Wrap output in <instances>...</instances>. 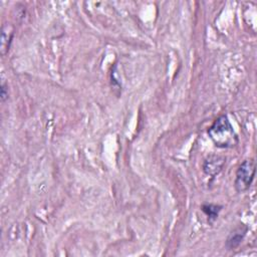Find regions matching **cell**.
Returning a JSON list of instances; mask_svg holds the SVG:
<instances>
[{
	"label": "cell",
	"instance_id": "cell-1",
	"mask_svg": "<svg viewBox=\"0 0 257 257\" xmlns=\"http://www.w3.org/2000/svg\"><path fill=\"white\" fill-rule=\"evenodd\" d=\"M208 135L218 148L228 149L238 144V137L227 115H220L209 127Z\"/></svg>",
	"mask_w": 257,
	"mask_h": 257
},
{
	"label": "cell",
	"instance_id": "cell-2",
	"mask_svg": "<svg viewBox=\"0 0 257 257\" xmlns=\"http://www.w3.org/2000/svg\"><path fill=\"white\" fill-rule=\"evenodd\" d=\"M255 175V163L253 160H245L238 168L236 172V178L234 182L235 189L238 193L246 192L254 179Z\"/></svg>",
	"mask_w": 257,
	"mask_h": 257
},
{
	"label": "cell",
	"instance_id": "cell-3",
	"mask_svg": "<svg viewBox=\"0 0 257 257\" xmlns=\"http://www.w3.org/2000/svg\"><path fill=\"white\" fill-rule=\"evenodd\" d=\"M224 164L225 159L223 157L217 155H210L209 157H207L203 164V170L206 175L215 177L222 171Z\"/></svg>",
	"mask_w": 257,
	"mask_h": 257
},
{
	"label": "cell",
	"instance_id": "cell-4",
	"mask_svg": "<svg viewBox=\"0 0 257 257\" xmlns=\"http://www.w3.org/2000/svg\"><path fill=\"white\" fill-rule=\"evenodd\" d=\"M247 230H248V228L244 225H240L235 230H233L227 238L226 247L229 250H232V249H235L236 247H238L240 245V243L242 242Z\"/></svg>",
	"mask_w": 257,
	"mask_h": 257
},
{
	"label": "cell",
	"instance_id": "cell-5",
	"mask_svg": "<svg viewBox=\"0 0 257 257\" xmlns=\"http://www.w3.org/2000/svg\"><path fill=\"white\" fill-rule=\"evenodd\" d=\"M201 209L207 216L208 221L210 223H213L218 218L219 213L222 209V206L215 205V204H204V205H202Z\"/></svg>",
	"mask_w": 257,
	"mask_h": 257
},
{
	"label": "cell",
	"instance_id": "cell-6",
	"mask_svg": "<svg viewBox=\"0 0 257 257\" xmlns=\"http://www.w3.org/2000/svg\"><path fill=\"white\" fill-rule=\"evenodd\" d=\"M13 32L8 31V25H4L2 27V34H1V54L4 55L10 46V42L12 39Z\"/></svg>",
	"mask_w": 257,
	"mask_h": 257
},
{
	"label": "cell",
	"instance_id": "cell-7",
	"mask_svg": "<svg viewBox=\"0 0 257 257\" xmlns=\"http://www.w3.org/2000/svg\"><path fill=\"white\" fill-rule=\"evenodd\" d=\"M0 95H1L2 101H5L8 98V88L4 82H2V84H1V94Z\"/></svg>",
	"mask_w": 257,
	"mask_h": 257
}]
</instances>
